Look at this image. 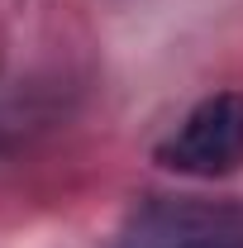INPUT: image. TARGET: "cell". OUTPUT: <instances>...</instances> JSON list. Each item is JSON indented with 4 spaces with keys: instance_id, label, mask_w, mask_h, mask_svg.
I'll return each instance as SVG.
<instances>
[{
    "instance_id": "6da1fadb",
    "label": "cell",
    "mask_w": 243,
    "mask_h": 248,
    "mask_svg": "<svg viewBox=\"0 0 243 248\" xmlns=\"http://www.w3.org/2000/svg\"><path fill=\"white\" fill-rule=\"evenodd\" d=\"M157 162L182 177H224L243 162V95L224 91L200 100L162 143Z\"/></svg>"
},
{
    "instance_id": "7a4b0ae2",
    "label": "cell",
    "mask_w": 243,
    "mask_h": 248,
    "mask_svg": "<svg viewBox=\"0 0 243 248\" xmlns=\"http://www.w3.org/2000/svg\"><path fill=\"white\" fill-rule=\"evenodd\" d=\"M115 248H243V215L214 201H152Z\"/></svg>"
}]
</instances>
